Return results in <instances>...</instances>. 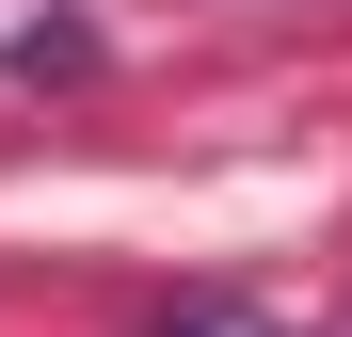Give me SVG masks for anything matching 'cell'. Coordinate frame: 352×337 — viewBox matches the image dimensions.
<instances>
[{
  "instance_id": "cell-1",
  "label": "cell",
  "mask_w": 352,
  "mask_h": 337,
  "mask_svg": "<svg viewBox=\"0 0 352 337\" xmlns=\"http://www.w3.org/2000/svg\"><path fill=\"white\" fill-rule=\"evenodd\" d=\"M160 337H288V321H256V305H176Z\"/></svg>"
}]
</instances>
